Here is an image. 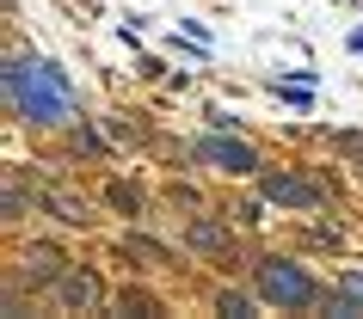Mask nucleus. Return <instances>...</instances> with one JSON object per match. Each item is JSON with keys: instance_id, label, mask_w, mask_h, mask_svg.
I'll list each match as a JSON object with an SVG mask.
<instances>
[{"instance_id": "nucleus-1", "label": "nucleus", "mask_w": 363, "mask_h": 319, "mask_svg": "<svg viewBox=\"0 0 363 319\" xmlns=\"http://www.w3.org/2000/svg\"><path fill=\"white\" fill-rule=\"evenodd\" d=\"M6 105L31 123H68L74 117V86L50 68V62H25L13 56L6 62Z\"/></svg>"}, {"instance_id": "nucleus-2", "label": "nucleus", "mask_w": 363, "mask_h": 319, "mask_svg": "<svg viewBox=\"0 0 363 319\" xmlns=\"http://www.w3.org/2000/svg\"><path fill=\"white\" fill-rule=\"evenodd\" d=\"M259 295L277 301V307H314L320 301V289H314V277L308 270H296V264H259Z\"/></svg>"}, {"instance_id": "nucleus-3", "label": "nucleus", "mask_w": 363, "mask_h": 319, "mask_svg": "<svg viewBox=\"0 0 363 319\" xmlns=\"http://www.w3.org/2000/svg\"><path fill=\"white\" fill-rule=\"evenodd\" d=\"M197 160L216 166V172H259V153L247 141H228V135H203L197 141Z\"/></svg>"}, {"instance_id": "nucleus-4", "label": "nucleus", "mask_w": 363, "mask_h": 319, "mask_svg": "<svg viewBox=\"0 0 363 319\" xmlns=\"http://www.w3.org/2000/svg\"><path fill=\"white\" fill-rule=\"evenodd\" d=\"M271 197V203H289V209H320V190L314 185H302V178H284V172H271L265 185H259Z\"/></svg>"}, {"instance_id": "nucleus-5", "label": "nucleus", "mask_w": 363, "mask_h": 319, "mask_svg": "<svg viewBox=\"0 0 363 319\" xmlns=\"http://www.w3.org/2000/svg\"><path fill=\"white\" fill-rule=\"evenodd\" d=\"M56 301H62V307H93L99 282L86 277V270H62V277H56Z\"/></svg>"}, {"instance_id": "nucleus-6", "label": "nucleus", "mask_w": 363, "mask_h": 319, "mask_svg": "<svg viewBox=\"0 0 363 319\" xmlns=\"http://www.w3.org/2000/svg\"><path fill=\"white\" fill-rule=\"evenodd\" d=\"M25 277H38V282L62 277V252H50V245H31V252H25Z\"/></svg>"}, {"instance_id": "nucleus-7", "label": "nucleus", "mask_w": 363, "mask_h": 319, "mask_svg": "<svg viewBox=\"0 0 363 319\" xmlns=\"http://www.w3.org/2000/svg\"><path fill=\"white\" fill-rule=\"evenodd\" d=\"M333 313H339V319H351V313H363V277H357V270H351V277H345V295L333 301Z\"/></svg>"}, {"instance_id": "nucleus-8", "label": "nucleus", "mask_w": 363, "mask_h": 319, "mask_svg": "<svg viewBox=\"0 0 363 319\" xmlns=\"http://www.w3.org/2000/svg\"><path fill=\"white\" fill-rule=\"evenodd\" d=\"M50 209H56V221H80V215H86V209H80L68 190H50Z\"/></svg>"}, {"instance_id": "nucleus-9", "label": "nucleus", "mask_w": 363, "mask_h": 319, "mask_svg": "<svg viewBox=\"0 0 363 319\" xmlns=\"http://www.w3.org/2000/svg\"><path fill=\"white\" fill-rule=\"evenodd\" d=\"M191 240H197V245H228V233H222L216 221H197V227H191Z\"/></svg>"}]
</instances>
